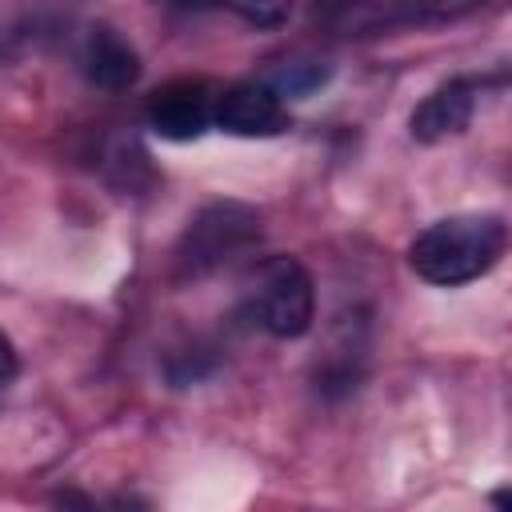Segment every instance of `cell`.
<instances>
[{"mask_svg":"<svg viewBox=\"0 0 512 512\" xmlns=\"http://www.w3.org/2000/svg\"><path fill=\"white\" fill-rule=\"evenodd\" d=\"M508 248V228L496 212H460L428 224L412 248L408 268L436 284V288H460L480 276H488Z\"/></svg>","mask_w":512,"mask_h":512,"instance_id":"cell-1","label":"cell"},{"mask_svg":"<svg viewBox=\"0 0 512 512\" xmlns=\"http://www.w3.org/2000/svg\"><path fill=\"white\" fill-rule=\"evenodd\" d=\"M260 240V212L240 204V200H216L204 204L180 244H176V276L180 280H200L212 276L220 268H228L232 260H240L252 244Z\"/></svg>","mask_w":512,"mask_h":512,"instance_id":"cell-2","label":"cell"},{"mask_svg":"<svg viewBox=\"0 0 512 512\" xmlns=\"http://www.w3.org/2000/svg\"><path fill=\"white\" fill-rule=\"evenodd\" d=\"M244 312L276 340H296L316 320V284L296 256H268L248 280Z\"/></svg>","mask_w":512,"mask_h":512,"instance_id":"cell-3","label":"cell"},{"mask_svg":"<svg viewBox=\"0 0 512 512\" xmlns=\"http://www.w3.org/2000/svg\"><path fill=\"white\" fill-rule=\"evenodd\" d=\"M212 124L228 136H280L288 128V104L264 80H240L212 96Z\"/></svg>","mask_w":512,"mask_h":512,"instance_id":"cell-4","label":"cell"},{"mask_svg":"<svg viewBox=\"0 0 512 512\" xmlns=\"http://www.w3.org/2000/svg\"><path fill=\"white\" fill-rule=\"evenodd\" d=\"M476 96H480V80L472 76H452L448 84H440L436 92H428L412 116H408V132L420 144H440L448 136H460L472 124L476 112Z\"/></svg>","mask_w":512,"mask_h":512,"instance_id":"cell-5","label":"cell"},{"mask_svg":"<svg viewBox=\"0 0 512 512\" xmlns=\"http://www.w3.org/2000/svg\"><path fill=\"white\" fill-rule=\"evenodd\" d=\"M148 128L164 140H196L212 128V96L200 80H172L148 100Z\"/></svg>","mask_w":512,"mask_h":512,"instance_id":"cell-6","label":"cell"},{"mask_svg":"<svg viewBox=\"0 0 512 512\" xmlns=\"http://www.w3.org/2000/svg\"><path fill=\"white\" fill-rule=\"evenodd\" d=\"M80 72L92 88L124 92L140 80V52L112 24H92L80 44Z\"/></svg>","mask_w":512,"mask_h":512,"instance_id":"cell-7","label":"cell"},{"mask_svg":"<svg viewBox=\"0 0 512 512\" xmlns=\"http://www.w3.org/2000/svg\"><path fill=\"white\" fill-rule=\"evenodd\" d=\"M328 76H332V68H328V64H320V60H304V56H292V60H280V64L264 76V84L284 100V96H308V92H316Z\"/></svg>","mask_w":512,"mask_h":512,"instance_id":"cell-8","label":"cell"},{"mask_svg":"<svg viewBox=\"0 0 512 512\" xmlns=\"http://www.w3.org/2000/svg\"><path fill=\"white\" fill-rule=\"evenodd\" d=\"M52 512H100V504L80 488H64L52 496Z\"/></svg>","mask_w":512,"mask_h":512,"instance_id":"cell-9","label":"cell"},{"mask_svg":"<svg viewBox=\"0 0 512 512\" xmlns=\"http://www.w3.org/2000/svg\"><path fill=\"white\" fill-rule=\"evenodd\" d=\"M16 372H20V360H16V348H12V340L0 332V396H4V388L16 380Z\"/></svg>","mask_w":512,"mask_h":512,"instance_id":"cell-10","label":"cell"},{"mask_svg":"<svg viewBox=\"0 0 512 512\" xmlns=\"http://www.w3.org/2000/svg\"><path fill=\"white\" fill-rule=\"evenodd\" d=\"M100 512H152V508H148V500L136 496V492H116V496H108V500L100 504Z\"/></svg>","mask_w":512,"mask_h":512,"instance_id":"cell-11","label":"cell"},{"mask_svg":"<svg viewBox=\"0 0 512 512\" xmlns=\"http://www.w3.org/2000/svg\"><path fill=\"white\" fill-rule=\"evenodd\" d=\"M236 16H244L248 24H260V28H268V24H280L284 16H288V8H236Z\"/></svg>","mask_w":512,"mask_h":512,"instance_id":"cell-12","label":"cell"}]
</instances>
